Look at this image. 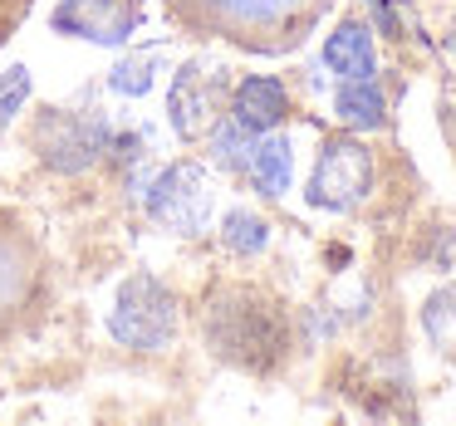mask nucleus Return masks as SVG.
I'll return each mask as SVG.
<instances>
[{"label":"nucleus","mask_w":456,"mask_h":426,"mask_svg":"<svg viewBox=\"0 0 456 426\" xmlns=\"http://www.w3.org/2000/svg\"><path fill=\"white\" fill-rule=\"evenodd\" d=\"M182 25L236 40L246 50H285L299 25L319 15V0H172Z\"/></svg>","instance_id":"nucleus-1"},{"label":"nucleus","mask_w":456,"mask_h":426,"mask_svg":"<svg viewBox=\"0 0 456 426\" xmlns=\"http://www.w3.org/2000/svg\"><path fill=\"white\" fill-rule=\"evenodd\" d=\"M109 334L113 343L133 348V353H158L177 338V299L158 275H128L113 289L109 309Z\"/></svg>","instance_id":"nucleus-2"},{"label":"nucleus","mask_w":456,"mask_h":426,"mask_svg":"<svg viewBox=\"0 0 456 426\" xmlns=\"http://www.w3.org/2000/svg\"><path fill=\"white\" fill-rule=\"evenodd\" d=\"M30 148L40 152V162L50 172H89L103 152L113 148V128L94 113H74V109H45L30 123Z\"/></svg>","instance_id":"nucleus-3"},{"label":"nucleus","mask_w":456,"mask_h":426,"mask_svg":"<svg viewBox=\"0 0 456 426\" xmlns=\"http://www.w3.org/2000/svg\"><path fill=\"white\" fill-rule=\"evenodd\" d=\"M40 285H45V260L35 250V240L25 236L20 221L0 216V343L20 334L25 318L35 314Z\"/></svg>","instance_id":"nucleus-4"},{"label":"nucleus","mask_w":456,"mask_h":426,"mask_svg":"<svg viewBox=\"0 0 456 426\" xmlns=\"http://www.w3.org/2000/svg\"><path fill=\"white\" fill-rule=\"evenodd\" d=\"M373 191V152L363 148L358 138H329L314 157V172H309L305 201L314 211H354L358 201Z\"/></svg>","instance_id":"nucleus-5"},{"label":"nucleus","mask_w":456,"mask_h":426,"mask_svg":"<svg viewBox=\"0 0 456 426\" xmlns=\"http://www.w3.org/2000/svg\"><path fill=\"white\" fill-rule=\"evenodd\" d=\"M148 216L172 236H201L211 221V181L197 162H172L148 187Z\"/></svg>","instance_id":"nucleus-6"},{"label":"nucleus","mask_w":456,"mask_h":426,"mask_svg":"<svg viewBox=\"0 0 456 426\" xmlns=\"http://www.w3.org/2000/svg\"><path fill=\"white\" fill-rule=\"evenodd\" d=\"M211 343L221 348L226 358L250 367H265L280 348V318L270 304L246 294H231L226 304L211 309Z\"/></svg>","instance_id":"nucleus-7"},{"label":"nucleus","mask_w":456,"mask_h":426,"mask_svg":"<svg viewBox=\"0 0 456 426\" xmlns=\"http://www.w3.org/2000/svg\"><path fill=\"white\" fill-rule=\"evenodd\" d=\"M138 25H142L138 0H60L54 5V30L69 35V40L103 44V50L128 44Z\"/></svg>","instance_id":"nucleus-8"},{"label":"nucleus","mask_w":456,"mask_h":426,"mask_svg":"<svg viewBox=\"0 0 456 426\" xmlns=\"http://www.w3.org/2000/svg\"><path fill=\"white\" fill-rule=\"evenodd\" d=\"M167 113H172V128H177L182 142L207 138L211 123H216V69H211V64H197V60L182 64V69L172 74Z\"/></svg>","instance_id":"nucleus-9"},{"label":"nucleus","mask_w":456,"mask_h":426,"mask_svg":"<svg viewBox=\"0 0 456 426\" xmlns=\"http://www.w3.org/2000/svg\"><path fill=\"white\" fill-rule=\"evenodd\" d=\"M285 113H289V93L275 74H246L236 84V93H231V118L246 133H256V138L260 133H275L285 123Z\"/></svg>","instance_id":"nucleus-10"},{"label":"nucleus","mask_w":456,"mask_h":426,"mask_svg":"<svg viewBox=\"0 0 456 426\" xmlns=\"http://www.w3.org/2000/svg\"><path fill=\"white\" fill-rule=\"evenodd\" d=\"M324 64L338 79H373V30L358 20H344L324 40Z\"/></svg>","instance_id":"nucleus-11"},{"label":"nucleus","mask_w":456,"mask_h":426,"mask_svg":"<svg viewBox=\"0 0 456 426\" xmlns=\"http://www.w3.org/2000/svg\"><path fill=\"white\" fill-rule=\"evenodd\" d=\"M250 181H256L260 197H285L289 191V172H295V157H289V142L280 133H260L256 148H250Z\"/></svg>","instance_id":"nucleus-12"},{"label":"nucleus","mask_w":456,"mask_h":426,"mask_svg":"<svg viewBox=\"0 0 456 426\" xmlns=\"http://www.w3.org/2000/svg\"><path fill=\"white\" fill-rule=\"evenodd\" d=\"M334 113L344 128H358V133H373L387 123V99L373 79H344L334 93Z\"/></svg>","instance_id":"nucleus-13"},{"label":"nucleus","mask_w":456,"mask_h":426,"mask_svg":"<svg viewBox=\"0 0 456 426\" xmlns=\"http://www.w3.org/2000/svg\"><path fill=\"white\" fill-rule=\"evenodd\" d=\"M158 74H162V50H133V54H123V60L113 64L109 89L123 93V99H142V93H152Z\"/></svg>","instance_id":"nucleus-14"},{"label":"nucleus","mask_w":456,"mask_h":426,"mask_svg":"<svg viewBox=\"0 0 456 426\" xmlns=\"http://www.w3.org/2000/svg\"><path fill=\"white\" fill-rule=\"evenodd\" d=\"M211 162L221 172H246L250 167V148H256V133H246L236 118H216L211 123Z\"/></svg>","instance_id":"nucleus-15"},{"label":"nucleus","mask_w":456,"mask_h":426,"mask_svg":"<svg viewBox=\"0 0 456 426\" xmlns=\"http://www.w3.org/2000/svg\"><path fill=\"white\" fill-rule=\"evenodd\" d=\"M422 328L442 358H456V285H442L422 304Z\"/></svg>","instance_id":"nucleus-16"},{"label":"nucleus","mask_w":456,"mask_h":426,"mask_svg":"<svg viewBox=\"0 0 456 426\" xmlns=\"http://www.w3.org/2000/svg\"><path fill=\"white\" fill-rule=\"evenodd\" d=\"M221 240H226L231 255H260L270 245V221L246 211V206H236L221 216Z\"/></svg>","instance_id":"nucleus-17"},{"label":"nucleus","mask_w":456,"mask_h":426,"mask_svg":"<svg viewBox=\"0 0 456 426\" xmlns=\"http://www.w3.org/2000/svg\"><path fill=\"white\" fill-rule=\"evenodd\" d=\"M25 103H30V69L15 64V69L0 74V128H11L25 113Z\"/></svg>","instance_id":"nucleus-18"},{"label":"nucleus","mask_w":456,"mask_h":426,"mask_svg":"<svg viewBox=\"0 0 456 426\" xmlns=\"http://www.w3.org/2000/svg\"><path fill=\"white\" fill-rule=\"evenodd\" d=\"M25 11H30V0H0V44H5V35L25 20Z\"/></svg>","instance_id":"nucleus-19"},{"label":"nucleus","mask_w":456,"mask_h":426,"mask_svg":"<svg viewBox=\"0 0 456 426\" xmlns=\"http://www.w3.org/2000/svg\"><path fill=\"white\" fill-rule=\"evenodd\" d=\"M446 44H452V54H456V20H452V35H446Z\"/></svg>","instance_id":"nucleus-20"},{"label":"nucleus","mask_w":456,"mask_h":426,"mask_svg":"<svg viewBox=\"0 0 456 426\" xmlns=\"http://www.w3.org/2000/svg\"><path fill=\"white\" fill-rule=\"evenodd\" d=\"M368 5H397V0H368Z\"/></svg>","instance_id":"nucleus-21"}]
</instances>
